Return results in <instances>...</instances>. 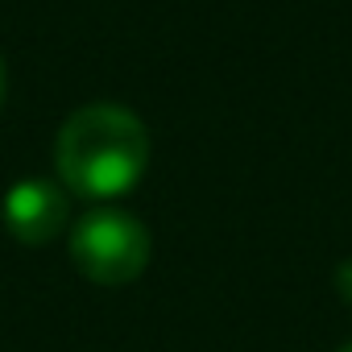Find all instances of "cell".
Returning <instances> with one entry per match:
<instances>
[{
    "label": "cell",
    "instance_id": "6da1fadb",
    "mask_svg": "<svg viewBox=\"0 0 352 352\" xmlns=\"http://www.w3.org/2000/svg\"><path fill=\"white\" fill-rule=\"evenodd\" d=\"M58 179L83 199H120L149 166V133L133 108L83 104L54 137Z\"/></svg>",
    "mask_w": 352,
    "mask_h": 352
},
{
    "label": "cell",
    "instance_id": "7a4b0ae2",
    "mask_svg": "<svg viewBox=\"0 0 352 352\" xmlns=\"http://www.w3.org/2000/svg\"><path fill=\"white\" fill-rule=\"evenodd\" d=\"M71 261L100 286L137 282L149 265V228L124 208H91L71 228Z\"/></svg>",
    "mask_w": 352,
    "mask_h": 352
},
{
    "label": "cell",
    "instance_id": "3957f363",
    "mask_svg": "<svg viewBox=\"0 0 352 352\" xmlns=\"http://www.w3.org/2000/svg\"><path fill=\"white\" fill-rule=\"evenodd\" d=\"M0 216L21 245H50L67 228V191L54 179H17L0 199Z\"/></svg>",
    "mask_w": 352,
    "mask_h": 352
},
{
    "label": "cell",
    "instance_id": "277c9868",
    "mask_svg": "<svg viewBox=\"0 0 352 352\" xmlns=\"http://www.w3.org/2000/svg\"><path fill=\"white\" fill-rule=\"evenodd\" d=\"M336 290L348 298V307H352V261H344L340 270H336Z\"/></svg>",
    "mask_w": 352,
    "mask_h": 352
},
{
    "label": "cell",
    "instance_id": "5b68a950",
    "mask_svg": "<svg viewBox=\"0 0 352 352\" xmlns=\"http://www.w3.org/2000/svg\"><path fill=\"white\" fill-rule=\"evenodd\" d=\"M0 104H5V58H0Z\"/></svg>",
    "mask_w": 352,
    "mask_h": 352
},
{
    "label": "cell",
    "instance_id": "8992f818",
    "mask_svg": "<svg viewBox=\"0 0 352 352\" xmlns=\"http://www.w3.org/2000/svg\"><path fill=\"white\" fill-rule=\"evenodd\" d=\"M340 352H352V344H344V348H340Z\"/></svg>",
    "mask_w": 352,
    "mask_h": 352
}]
</instances>
